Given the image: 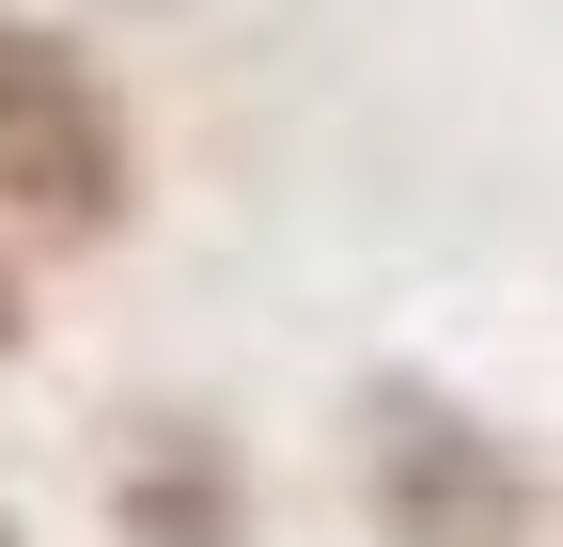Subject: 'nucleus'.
<instances>
[{
	"mask_svg": "<svg viewBox=\"0 0 563 547\" xmlns=\"http://www.w3.org/2000/svg\"><path fill=\"white\" fill-rule=\"evenodd\" d=\"M376 532L391 547H532V485H517V454L470 423V406L439 391H376Z\"/></svg>",
	"mask_w": 563,
	"mask_h": 547,
	"instance_id": "obj_2",
	"label": "nucleus"
},
{
	"mask_svg": "<svg viewBox=\"0 0 563 547\" xmlns=\"http://www.w3.org/2000/svg\"><path fill=\"white\" fill-rule=\"evenodd\" d=\"M0 360H16V282H0Z\"/></svg>",
	"mask_w": 563,
	"mask_h": 547,
	"instance_id": "obj_4",
	"label": "nucleus"
},
{
	"mask_svg": "<svg viewBox=\"0 0 563 547\" xmlns=\"http://www.w3.org/2000/svg\"><path fill=\"white\" fill-rule=\"evenodd\" d=\"M0 220L16 235H110L125 220V110L79 47L0 16Z\"/></svg>",
	"mask_w": 563,
	"mask_h": 547,
	"instance_id": "obj_1",
	"label": "nucleus"
},
{
	"mask_svg": "<svg viewBox=\"0 0 563 547\" xmlns=\"http://www.w3.org/2000/svg\"><path fill=\"white\" fill-rule=\"evenodd\" d=\"M125 547H235V469L203 438H157L125 469Z\"/></svg>",
	"mask_w": 563,
	"mask_h": 547,
	"instance_id": "obj_3",
	"label": "nucleus"
},
{
	"mask_svg": "<svg viewBox=\"0 0 563 547\" xmlns=\"http://www.w3.org/2000/svg\"><path fill=\"white\" fill-rule=\"evenodd\" d=\"M0 547H16V516H0Z\"/></svg>",
	"mask_w": 563,
	"mask_h": 547,
	"instance_id": "obj_5",
	"label": "nucleus"
}]
</instances>
